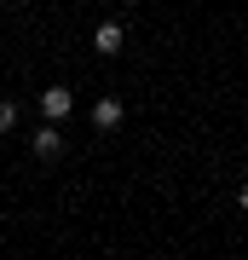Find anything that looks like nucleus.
<instances>
[{
    "instance_id": "nucleus-1",
    "label": "nucleus",
    "mask_w": 248,
    "mask_h": 260,
    "mask_svg": "<svg viewBox=\"0 0 248 260\" xmlns=\"http://www.w3.org/2000/svg\"><path fill=\"white\" fill-rule=\"evenodd\" d=\"M29 150H35V162H58V156H64V127H58V121H46V127H35V139H29Z\"/></svg>"
},
{
    "instance_id": "nucleus-2",
    "label": "nucleus",
    "mask_w": 248,
    "mask_h": 260,
    "mask_svg": "<svg viewBox=\"0 0 248 260\" xmlns=\"http://www.w3.org/2000/svg\"><path fill=\"white\" fill-rule=\"evenodd\" d=\"M69 110H75V93H69V87H41V116L46 121H69Z\"/></svg>"
},
{
    "instance_id": "nucleus-4",
    "label": "nucleus",
    "mask_w": 248,
    "mask_h": 260,
    "mask_svg": "<svg viewBox=\"0 0 248 260\" xmlns=\"http://www.w3.org/2000/svg\"><path fill=\"white\" fill-rule=\"evenodd\" d=\"M121 116H127V110H121V99H98V104H92V127H98V133H116Z\"/></svg>"
},
{
    "instance_id": "nucleus-5",
    "label": "nucleus",
    "mask_w": 248,
    "mask_h": 260,
    "mask_svg": "<svg viewBox=\"0 0 248 260\" xmlns=\"http://www.w3.org/2000/svg\"><path fill=\"white\" fill-rule=\"evenodd\" d=\"M12 127V104H0V133H6Z\"/></svg>"
},
{
    "instance_id": "nucleus-6",
    "label": "nucleus",
    "mask_w": 248,
    "mask_h": 260,
    "mask_svg": "<svg viewBox=\"0 0 248 260\" xmlns=\"http://www.w3.org/2000/svg\"><path fill=\"white\" fill-rule=\"evenodd\" d=\"M237 208H242V214H248V185H242V191H237Z\"/></svg>"
},
{
    "instance_id": "nucleus-3",
    "label": "nucleus",
    "mask_w": 248,
    "mask_h": 260,
    "mask_svg": "<svg viewBox=\"0 0 248 260\" xmlns=\"http://www.w3.org/2000/svg\"><path fill=\"white\" fill-rule=\"evenodd\" d=\"M92 47H98V52H104V58H116V52H121V47H127V29H121V23H116V18H104V23H98V29H92Z\"/></svg>"
}]
</instances>
